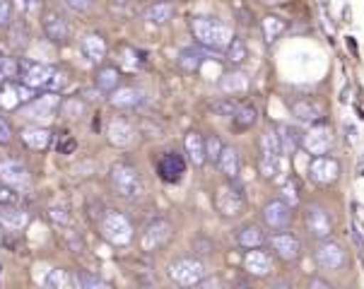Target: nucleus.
I'll return each mask as SVG.
<instances>
[{
    "mask_svg": "<svg viewBox=\"0 0 364 289\" xmlns=\"http://www.w3.org/2000/svg\"><path fill=\"white\" fill-rule=\"evenodd\" d=\"M171 282H176L178 287H196L205 280V266L198 258H178L166 270Z\"/></svg>",
    "mask_w": 364,
    "mask_h": 289,
    "instance_id": "5",
    "label": "nucleus"
},
{
    "mask_svg": "<svg viewBox=\"0 0 364 289\" xmlns=\"http://www.w3.org/2000/svg\"><path fill=\"white\" fill-rule=\"evenodd\" d=\"M256 121H258V111L254 107H239L237 111H234V126H237L239 131H249Z\"/></svg>",
    "mask_w": 364,
    "mask_h": 289,
    "instance_id": "34",
    "label": "nucleus"
},
{
    "mask_svg": "<svg viewBox=\"0 0 364 289\" xmlns=\"http://www.w3.org/2000/svg\"><path fill=\"white\" fill-rule=\"evenodd\" d=\"M220 89L225 94H242V92L249 89V77L244 72H227V75L220 77Z\"/></svg>",
    "mask_w": 364,
    "mask_h": 289,
    "instance_id": "27",
    "label": "nucleus"
},
{
    "mask_svg": "<svg viewBox=\"0 0 364 289\" xmlns=\"http://www.w3.org/2000/svg\"><path fill=\"white\" fill-rule=\"evenodd\" d=\"M215 202H218V210L222 214H227V217H234V214L244 212V195L234 186H222Z\"/></svg>",
    "mask_w": 364,
    "mask_h": 289,
    "instance_id": "16",
    "label": "nucleus"
},
{
    "mask_svg": "<svg viewBox=\"0 0 364 289\" xmlns=\"http://www.w3.org/2000/svg\"><path fill=\"white\" fill-rule=\"evenodd\" d=\"M171 234H174V227H171L166 219H155L152 224H147V229L143 234V251H147V253H152V251L162 249V246L169 241Z\"/></svg>",
    "mask_w": 364,
    "mask_h": 289,
    "instance_id": "11",
    "label": "nucleus"
},
{
    "mask_svg": "<svg viewBox=\"0 0 364 289\" xmlns=\"http://www.w3.org/2000/svg\"><path fill=\"white\" fill-rule=\"evenodd\" d=\"M309 176L316 183H321V186H326V183L338 181V176H341V164H338L336 157L316 155L309 164Z\"/></svg>",
    "mask_w": 364,
    "mask_h": 289,
    "instance_id": "8",
    "label": "nucleus"
},
{
    "mask_svg": "<svg viewBox=\"0 0 364 289\" xmlns=\"http://www.w3.org/2000/svg\"><path fill=\"white\" fill-rule=\"evenodd\" d=\"M237 241L242 249H261V246L268 241V236H265V231L261 229V227H256V224H249V227H244L242 231H239V236H237Z\"/></svg>",
    "mask_w": 364,
    "mask_h": 289,
    "instance_id": "24",
    "label": "nucleus"
},
{
    "mask_svg": "<svg viewBox=\"0 0 364 289\" xmlns=\"http://www.w3.org/2000/svg\"><path fill=\"white\" fill-rule=\"evenodd\" d=\"M22 140L32 147V150H46L48 143H51V131L41 126H29L22 131Z\"/></svg>",
    "mask_w": 364,
    "mask_h": 289,
    "instance_id": "23",
    "label": "nucleus"
},
{
    "mask_svg": "<svg viewBox=\"0 0 364 289\" xmlns=\"http://www.w3.org/2000/svg\"><path fill=\"white\" fill-rule=\"evenodd\" d=\"M20 70H22V82L32 89L60 92V89H65V84H68V75L53 65L24 63V65H20Z\"/></svg>",
    "mask_w": 364,
    "mask_h": 289,
    "instance_id": "1",
    "label": "nucleus"
},
{
    "mask_svg": "<svg viewBox=\"0 0 364 289\" xmlns=\"http://www.w3.org/2000/svg\"><path fill=\"white\" fill-rule=\"evenodd\" d=\"M82 102L80 99H68V102H63L60 104V111H63L68 119H77L80 114H82Z\"/></svg>",
    "mask_w": 364,
    "mask_h": 289,
    "instance_id": "44",
    "label": "nucleus"
},
{
    "mask_svg": "<svg viewBox=\"0 0 364 289\" xmlns=\"http://www.w3.org/2000/svg\"><path fill=\"white\" fill-rule=\"evenodd\" d=\"M306 227H309V231L316 239L331 236V231H333V217H331V212L326 210V207H321V205H311L309 210H306Z\"/></svg>",
    "mask_w": 364,
    "mask_h": 289,
    "instance_id": "14",
    "label": "nucleus"
},
{
    "mask_svg": "<svg viewBox=\"0 0 364 289\" xmlns=\"http://www.w3.org/2000/svg\"><path fill=\"white\" fill-rule=\"evenodd\" d=\"M268 244H270V249H273L275 253L280 256L282 261H287V263L297 261V258L301 256V241L289 231L280 229V231L273 234V236L268 239Z\"/></svg>",
    "mask_w": 364,
    "mask_h": 289,
    "instance_id": "9",
    "label": "nucleus"
},
{
    "mask_svg": "<svg viewBox=\"0 0 364 289\" xmlns=\"http://www.w3.org/2000/svg\"><path fill=\"white\" fill-rule=\"evenodd\" d=\"M0 107H3V109H17V107H22L20 84H10L8 80H5L3 89H0Z\"/></svg>",
    "mask_w": 364,
    "mask_h": 289,
    "instance_id": "32",
    "label": "nucleus"
},
{
    "mask_svg": "<svg viewBox=\"0 0 364 289\" xmlns=\"http://www.w3.org/2000/svg\"><path fill=\"white\" fill-rule=\"evenodd\" d=\"M282 171H285L282 155H265V152H261V174L265 178H277Z\"/></svg>",
    "mask_w": 364,
    "mask_h": 289,
    "instance_id": "30",
    "label": "nucleus"
},
{
    "mask_svg": "<svg viewBox=\"0 0 364 289\" xmlns=\"http://www.w3.org/2000/svg\"><path fill=\"white\" fill-rule=\"evenodd\" d=\"M171 15H174V5H171V3H155V5H150V8L143 12L145 20L147 22H155V24L169 22Z\"/></svg>",
    "mask_w": 364,
    "mask_h": 289,
    "instance_id": "29",
    "label": "nucleus"
},
{
    "mask_svg": "<svg viewBox=\"0 0 364 289\" xmlns=\"http://www.w3.org/2000/svg\"><path fill=\"white\" fill-rule=\"evenodd\" d=\"M282 200L287 202L289 207H294L299 202V193H297V183L287 181L285 186H282Z\"/></svg>",
    "mask_w": 364,
    "mask_h": 289,
    "instance_id": "45",
    "label": "nucleus"
},
{
    "mask_svg": "<svg viewBox=\"0 0 364 289\" xmlns=\"http://www.w3.org/2000/svg\"><path fill=\"white\" fill-rule=\"evenodd\" d=\"M80 48H82L85 58L92 60V63H100V60L107 58V41H104L102 34H87L80 41Z\"/></svg>",
    "mask_w": 364,
    "mask_h": 289,
    "instance_id": "19",
    "label": "nucleus"
},
{
    "mask_svg": "<svg viewBox=\"0 0 364 289\" xmlns=\"http://www.w3.org/2000/svg\"><path fill=\"white\" fill-rule=\"evenodd\" d=\"M157 171L166 183H176L186 174V162H183V157L178 152H164L157 162Z\"/></svg>",
    "mask_w": 364,
    "mask_h": 289,
    "instance_id": "13",
    "label": "nucleus"
},
{
    "mask_svg": "<svg viewBox=\"0 0 364 289\" xmlns=\"http://www.w3.org/2000/svg\"><path fill=\"white\" fill-rule=\"evenodd\" d=\"M75 285L80 289H90V287L100 289V287H107V282L100 280V278H95V275H90V273H77L75 275Z\"/></svg>",
    "mask_w": 364,
    "mask_h": 289,
    "instance_id": "42",
    "label": "nucleus"
},
{
    "mask_svg": "<svg viewBox=\"0 0 364 289\" xmlns=\"http://www.w3.org/2000/svg\"><path fill=\"white\" fill-rule=\"evenodd\" d=\"M301 147H304L309 155H326V152L331 150V145H333V133H331V128H326V126H316V128H311L309 133H304L301 135Z\"/></svg>",
    "mask_w": 364,
    "mask_h": 289,
    "instance_id": "12",
    "label": "nucleus"
},
{
    "mask_svg": "<svg viewBox=\"0 0 364 289\" xmlns=\"http://www.w3.org/2000/svg\"><path fill=\"white\" fill-rule=\"evenodd\" d=\"M22 15H36L41 10V0H15Z\"/></svg>",
    "mask_w": 364,
    "mask_h": 289,
    "instance_id": "46",
    "label": "nucleus"
},
{
    "mask_svg": "<svg viewBox=\"0 0 364 289\" xmlns=\"http://www.w3.org/2000/svg\"><path fill=\"white\" fill-rule=\"evenodd\" d=\"M63 3H65L73 12H87V10L92 8V0H63Z\"/></svg>",
    "mask_w": 364,
    "mask_h": 289,
    "instance_id": "47",
    "label": "nucleus"
},
{
    "mask_svg": "<svg viewBox=\"0 0 364 289\" xmlns=\"http://www.w3.org/2000/svg\"><path fill=\"white\" fill-rule=\"evenodd\" d=\"M237 109H239V104L232 102V99H220V102L213 104V111L218 116H234Z\"/></svg>",
    "mask_w": 364,
    "mask_h": 289,
    "instance_id": "43",
    "label": "nucleus"
},
{
    "mask_svg": "<svg viewBox=\"0 0 364 289\" xmlns=\"http://www.w3.org/2000/svg\"><path fill=\"white\" fill-rule=\"evenodd\" d=\"M109 143L114 147H128L135 140V128L126 119H114L107 128Z\"/></svg>",
    "mask_w": 364,
    "mask_h": 289,
    "instance_id": "17",
    "label": "nucleus"
},
{
    "mask_svg": "<svg viewBox=\"0 0 364 289\" xmlns=\"http://www.w3.org/2000/svg\"><path fill=\"white\" fill-rule=\"evenodd\" d=\"M186 155L196 167H203L205 164V140H203L200 133H188L186 135Z\"/></svg>",
    "mask_w": 364,
    "mask_h": 289,
    "instance_id": "26",
    "label": "nucleus"
},
{
    "mask_svg": "<svg viewBox=\"0 0 364 289\" xmlns=\"http://www.w3.org/2000/svg\"><path fill=\"white\" fill-rule=\"evenodd\" d=\"M20 75V63H17L15 58H0V82H5V80H12Z\"/></svg>",
    "mask_w": 364,
    "mask_h": 289,
    "instance_id": "39",
    "label": "nucleus"
},
{
    "mask_svg": "<svg viewBox=\"0 0 364 289\" xmlns=\"http://www.w3.org/2000/svg\"><path fill=\"white\" fill-rule=\"evenodd\" d=\"M109 181H111V188L116 190V193L121 195V198L126 200H135L143 195V178H140L138 169L131 167V164L126 162H119L111 167V174H109Z\"/></svg>",
    "mask_w": 364,
    "mask_h": 289,
    "instance_id": "3",
    "label": "nucleus"
},
{
    "mask_svg": "<svg viewBox=\"0 0 364 289\" xmlns=\"http://www.w3.org/2000/svg\"><path fill=\"white\" fill-rule=\"evenodd\" d=\"M277 138H280V145H282V152H285V155H292L301 143V133L292 126L277 128Z\"/></svg>",
    "mask_w": 364,
    "mask_h": 289,
    "instance_id": "28",
    "label": "nucleus"
},
{
    "mask_svg": "<svg viewBox=\"0 0 364 289\" xmlns=\"http://www.w3.org/2000/svg\"><path fill=\"white\" fill-rule=\"evenodd\" d=\"M44 32L55 44H63L68 39V24L58 12H46L44 15Z\"/></svg>",
    "mask_w": 364,
    "mask_h": 289,
    "instance_id": "22",
    "label": "nucleus"
},
{
    "mask_svg": "<svg viewBox=\"0 0 364 289\" xmlns=\"http://www.w3.org/2000/svg\"><path fill=\"white\" fill-rule=\"evenodd\" d=\"M10 10H12L10 0H0V24H5L10 20Z\"/></svg>",
    "mask_w": 364,
    "mask_h": 289,
    "instance_id": "50",
    "label": "nucleus"
},
{
    "mask_svg": "<svg viewBox=\"0 0 364 289\" xmlns=\"http://www.w3.org/2000/svg\"><path fill=\"white\" fill-rule=\"evenodd\" d=\"M12 140V128H10V123L0 116V145H8Z\"/></svg>",
    "mask_w": 364,
    "mask_h": 289,
    "instance_id": "49",
    "label": "nucleus"
},
{
    "mask_svg": "<svg viewBox=\"0 0 364 289\" xmlns=\"http://www.w3.org/2000/svg\"><path fill=\"white\" fill-rule=\"evenodd\" d=\"M316 263L321 270H338L345 263V251L336 241H321L316 249Z\"/></svg>",
    "mask_w": 364,
    "mask_h": 289,
    "instance_id": "15",
    "label": "nucleus"
},
{
    "mask_svg": "<svg viewBox=\"0 0 364 289\" xmlns=\"http://www.w3.org/2000/svg\"><path fill=\"white\" fill-rule=\"evenodd\" d=\"M119 82H121V75L116 67H102V70L97 72V87L102 92H114L119 87Z\"/></svg>",
    "mask_w": 364,
    "mask_h": 289,
    "instance_id": "33",
    "label": "nucleus"
},
{
    "mask_svg": "<svg viewBox=\"0 0 364 289\" xmlns=\"http://www.w3.org/2000/svg\"><path fill=\"white\" fill-rule=\"evenodd\" d=\"M27 222H29V214L24 210H17V207H3V210H0V224H3L5 229L20 231L27 227Z\"/></svg>",
    "mask_w": 364,
    "mask_h": 289,
    "instance_id": "25",
    "label": "nucleus"
},
{
    "mask_svg": "<svg viewBox=\"0 0 364 289\" xmlns=\"http://www.w3.org/2000/svg\"><path fill=\"white\" fill-rule=\"evenodd\" d=\"M191 29H193V36L200 41L203 46L213 48V51H225L230 46V41L234 39V32L227 27L225 22L213 20V17H196L191 22Z\"/></svg>",
    "mask_w": 364,
    "mask_h": 289,
    "instance_id": "2",
    "label": "nucleus"
},
{
    "mask_svg": "<svg viewBox=\"0 0 364 289\" xmlns=\"http://www.w3.org/2000/svg\"><path fill=\"white\" fill-rule=\"evenodd\" d=\"M261 152L265 155H285L280 145V138H277V131H268L261 138Z\"/></svg>",
    "mask_w": 364,
    "mask_h": 289,
    "instance_id": "38",
    "label": "nucleus"
},
{
    "mask_svg": "<svg viewBox=\"0 0 364 289\" xmlns=\"http://www.w3.org/2000/svg\"><path fill=\"white\" fill-rule=\"evenodd\" d=\"M100 234L114 246H128L133 241V224L119 210H107L100 219Z\"/></svg>",
    "mask_w": 364,
    "mask_h": 289,
    "instance_id": "4",
    "label": "nucleus"
},
{
    "mask_svg": "<svg viewBox=\"0 0 364 289\" xmlns=\"http://www.w3.org/2000/svg\"><path fill=\"white\" fill-rule=\"evenodd\" d=\"M263 224L273 231L287 229V224L292 222V207L285 200H273L263 207Z\"/></svg>",
    "mask_w": 364,
    "mask_h": 289,
    "instance_id": "10",
    "label": "nucleus"
},
{
    "mask_svg": "<svg viewBox=\"0 0 364 289\" xmlns=\"http://www.w3.org/2000/svg\"><path fill=\"white\" fill-rule=\"evenodd\" d=\"M218 167L220 171L225 174L227 178H237L239 176V169H242V157L234 147H225L222 145V152L218 157Z\"/></svg>",
    "mask_w": 364,
    "mask_h": 289,
    "instance_id": "21",
    "label": "nucleus"
},
{
    "mask_svg": "<svg viewBox=\"0 0 364 289\" xmlns=\"http://www.w3.org/2000/svg\"><path fill=\"white\" fill-rule=\"evenodd\" d=\"M0 183L10 188H29L32 176H29L27 167L17 159H3L0 162Z\"/></svg>",
    "mask_w": 364,
    "mask_h": 289,
    "instance_id": "7",
    "label": "nucleus"
},
{
    "mask_svg": "<svg viewBox=\"0 0 364 289\" xmlns=\"http://www.w3.org/2000/svg\"><path fill=\"white\" fill-rule=\"evenodd\" d=\"M51 219H53V222H60V224L70 222V219H68V214H65V210H58V207H55V210H51Z\"/></svg>",
    "mask_w": 364,
    "mask_h": 289,
    "instance_id": "51",
    "label": "nucleus"
},
{
    "mask_svg": "<svg viewBox=\"0 0 364 289\" xmlns=\"http://www.w3.org/2000/svg\"><path fill=\"white\" fill-rule=\"evenodd\" d=\"M292 114L297 116L299 121H306V123H311V121H316L318 116H321V111H318V107L314 102H306V99H301V102H297L292 107Z\"/></svg>",
    "mask_w": 364,
    "mask_h": 289,
    "instance_id": "35",
    "label": "nucleus"
},
{
    "mask_svg": "<svg viewBox=\"0 0 364 289\" xmlns=\"http://www.w3.org/2000/svg\"><path fill=\"white\" fill-rule=\"evenodd\" d=\"M58 109H60V97H55V92H48L44 97L29 99L27 107L22 109V116L29 121H51Z\"/></svg>",
    "mask_w": 364,
    "mask_h": 289,
    "instance_id": "6",
    "label": "nucleus"
},
{
    "mask_svg": "<svg viewBox=\"0 0 364 289\" xmlns=\"http://www.w3.org/2000/svg\"><path fill=\"white\" fill-rule=\"evenodd\" d=\"M287 29V24L285 20H280V17H265L263 20V36H265V41H275L277 36H280L282 32Z\"/></svg>",
    "mask_w": 364,
    "mask_h": 289,
    "instance_id": "36",
    "label": "nucleus"
},
{
    "mask_svg": "<svg viewBox=\"0 0 364 289\" xmlns=\"http://www.w3.org/2000/svg\"><path fill=\"white\" fill-rule=\"evenodd\" d=\"M246 44L242 39H237V36H234V39L230 41V46H227V60H230V63H234V65H239V63H244L246 60Z\"/></svg>",
    "mask_w": 364,
    "mask_h": 289,
    "instance_id": "37",
    "label": "nucleus"
},
{
    "mask_svg": "<svg viewBox=\"0 0 364 289\" xmlns=\"http://www.w3.org/2000/svg\"><path fill=\"white\" fill-rule=\"evenodd\" d=\"M244 268L249 275H256V278H265V275L270 273V268H273V263H270V256L265 253L261 249H249V253L244 258Z\"/></svg>",
    "mask_w": 364,
    "mask_h": 289,
    "instance_id": "18",
    "label": "nucleus"
},
{
    "mask_svg": "<svg viewBox=\"0 0 364 289\" xmlns=\"http://www.w3.org/2000/svg\"><path fill=\"white\" fill-rule=\"evenodd\" d=\"M44 285H46L48 289H60V287H65V285H68V275H65V270L53 268L51 273L46 275Z\"/></svg>",
    "mask_w": 364,
    "mask_h": 289,
    "instance_id": "40",
    "label": "nucleus"
},
{
    "mask_svg": "<svg viewBox=\"0 0 364 289\" xmlns=\"http://www.w3.org/2000/svg\"><path fill=\"white\" fill-rule=\"evenodd\" d=\"M12 202H15V190L0 183V205H12Z\"/></svg>",
    "mask_w": 364,
    "mask_h": 289,
    "instance_id": "48",
    "label": "nucleus"
},
{
    "mask_svg": "<svg viewBox=\"0 0 364 289\" xmlns=\"http://www.w3.org/2000/svg\"><path fill=\"white\" fill-rule=\"evenodd\" d=\"M109 102L114 104L116 109H133L138 104H143V92L135 87H116L111 92Z\"/></svg>",
    "mask_w": 364,
    "mask_h": 289,
    "instance_id": "20",
    "label": "nucleus"
},
{
    "mask_svg": "<svg viewBox=\"0 0 364 289\" xmlns=\"http://www.w3.org/2000/svg\"><path fill=\"white\" fill-rule=\"evenodd\" d=\"M220 152H222V143H220L218 135H213V138H208V140H205V162H210V164H218Z\"/></svg>",
    "mask_w": 364,
    "mask_h": 289,
    "instance_id": "41",
    "label": "nucleus"
},
{
    "mask_svg": "<svg viewBox=\"0 0 364 289\" xmlns=\"http://www.w3.org/2000/svg\"><path fill=\"white\" fill-rule=\"evenodd\" d=\"M203 60H205V53L198 51V48H183V51L178 53V65L188 72L198 70V67L203 65Z\"/></svg>",
    "mask_w": 364,
    "mask_h": 289,
    "instance_id": "31",
    "label": "nucleus"
}]
</instances>
